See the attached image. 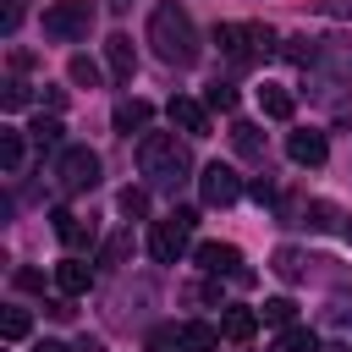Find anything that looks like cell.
<instances>
[{
  "label": "cell",
  "instance_id": "cell-1",
  "mask_svg": "<svg viewBox=\"0 0 352 352\" xmlns=\"http://www.w3.org/2000/svg\"><path fill=\"white\" fill-rule=\"evenodd\" d=\"M148 44H154V55L165 60V66H198V55H204V44H198V28H192V16L176 6V0H165V6H154L148 11Z\"/></svg>",
  "mask_w": 352,
  "mask_h": 352
},
{
  "label": "cell",
  "instance_id": "cell-2",
  "mask_svg": "<svg viewBox=\"0 0 352 352\" xmlns=\"http://www.w3.org/2000/svg\"><path fill=\"white\" fill-rule=\"evenodd\" d=\"M138 165H143V176H148L154 187H176V182H187L192 154H187V143H182L176 132H148V138L138 143Z\"/></svg>",
  "mask_w": 352,
  "mask_h": 352
},
{
  "label": "cell",
  "instance_id": "cell-3",
  "mask_svg": "<svg viewBox=\"0 0 352 352\" xmlns=\"http://www.w3.org/2000/svg\"><path fill=\"white\" fill-rule=\"evenodd\" d=\"M214 44H220V50H226L236 66H253V60L280 55L275 28H264V22H220V28H214Z\"/></svg>",
  "mask_w": 352,
  "mask_h": 352
},
{
  "label": "cell",
  "instance_id": "cell-4",
  "mask_svg": "<svg viewBox=\"0 0 352 352\" xmlns=\"http://www.w3.org/2000/svg\"><path fill=\"white\" fill-rule=\"evenodd\" d=\"M192 226H198V209H170L165 220H154V231H148V253H154L160 264H176V258L187 253Z\"/></svg>",
  "mask_w": 352,
  "mask_h": 352
},
{
  "label": "cell",
  "instance_id": "cell-5",
  "mask_svg": "<svg viewBox=\"0 0 352 352\" xmlns=\"http://www.w3.org/2000/svg\"><path fill=\"white\" fill-rule=\"evenodd\" d=\"M88 28H94V0H55L44 11V33L55 44H77V38H88Z\"/></svg>",
  "mask_w": 352,
  "mask_h": 352
},
{
  "label": "cell",
  "instance_id": "cell-6",
  "mask_svg": "<svg viewBox=\"0 0 352 352\" xmlns=\"http://www.w3.org/2000/svg\"><path fill=\"white\" fill-rule=\"evenodd\" d=\"M55 182H60L66 192H88V187H99V154H94L88 143L60 148V160H55Z\"/></svg>",
  "mask_w": 352,
  "mask_h": 352
},
{
  "label": "cell",
  "instance_id": "cell-7",
  "mask_svg": "<svg viewBox=\"0 0 352 352\" xmlns=\"http://www.w3.org/2000/svg\"><path fill=\"white\" fill-rule=\"evenodd\" d=\"M198 192H204V204H214V209H226V204H236L242 198V176L231 170V165H204V176H198Z\"/></svg>",
  "mask_w": 352,
  "mask_h": 352
},
{
  "label": "cell",
  "instance_id": "cell-8",
  "mask_svg": "<svg viewBox=\"0 0 352 352\" xmlns=\"http://www.w3.org/2000/svg\"><path fill=\"white\" fill-rule=\"evenodd\" d=\"M165 116H170V126H176V132H187V138H204V132H209V104H204V99L176 94V99L165 104Z\"/></svg>",
  "mask_w": 352,
  "mask_h": 352
},
{
  "label": "cell",
  "instance_id": "cell-9",
  "mask_svg": "<svg viewBox=\"0 0 352 352\" xmlns=\"http://www.w3.org/2000/svg\"><path fill=\"white\" fill-rule=\"evenodd\" d=\"M198 270H209V275H242V253H236V242H198Z\"/></svg>",
  "mask_w": 352,
  "mask_h": 352
},
{
  "label": "cell",
  "instance_id": "cell-10",
  "mask_svg": "<svg viewBox=\"0 0 352 352\" xmlns=\"http://www.w3.org/2000/svg\"><path fill=\"white\" fill-rule=\"evenodd\" d=\"M319 66L341 82H352V38H319Z\"/></svg>",
  "mask_w": 352,
  "mask_h": 352
},
{
  "label": "cell",
  "instance_id": "cell-11",
  "mask_svg": "<svg viewBox=\"0 0 352 352\" xmlns=\"http://www.w3.org/2000/svg\"><path fill=\"white\" fill-rule=\"evenodd\" d=\"M286 154H292L297 165H308V170H314V165H324V154H330V148H324V132H292V138H286Z\"/></svg>",
  "mask_w": 352,
  "mask_h": 352
},
{
  "label": "cell",
  "instance_id": "cell-12",
  "mask_svg": "<svg viewBox=\"0 0 352 352\" xmlns=\"http://www.w3.org/2000/svg\"><path fill=\"white\" fill-rule=\"evenodd\" d=\"M50 226H55V236H60L66 248H88V242H94V226H88L82 214H72V209H55Z\"/></svg>",
  "mask_w": 352,
  "mask_h": 352
},
{
  "label": "cell",
  "instance_id": "cell-13",
  "mask_svg": "<svg viewBox=\"0 0 352 352\" xmlns=\"http://www.w3.org/2000/svg\"><path fill=\"white\" fill-rule=\"evenodd\" d=\"M55 286H60L66 297H82V292L94 286V264H82V258H60V264H55Z\"/></svg>",
  "mask_w": 352,
  "mask_h": 352
},
{
  "label": "cell",
  "instance_id": "cell-14",
  "mask_svg": "<svg viewBox=\"0 0 352 352\" xmlns=\"http://www.w3.org/2000/svg\"><path fill=\"white\" fill-rule=\"evenodd\" d=\"M258 104H264L270 121H292V110H297L292 88H280V82H264V88H258Z\"/></svg>",
  "mask_w": 352,
  "mask_h": 352
},
{
  "label": "cell",
  "instance_id": "cell-15",
  "mask_svg": "<svg viewBox=\"0 0 352 352\" xmlns=\"http://www.w3.org/2000/svg\"><path fill=\"white\" fill-rule=\"evenodd\" d=\"M148 116H154V104H148V99H121V104H116V132H126V138H132V132H143V126H148Z\"/></svg>",
  "mask_w": 352,
  "mask_h": 352
},
{
  "label": "cell",
  "instance_id": "cell-16",
  "mask_svg": "<svg viewBox=\"0 0 352 352\" xmlns=\"http://www.w3.org/2000/svg\"><path fill=\"white\" fill-rule=\"evenodd\" d=\"M253 330H258V314L253 308H226L220 314V336L226 341H253Z\"/></svg>",
  "mask_w": 352,
  "mask_h": 352
},
{
  "label": "cell",
  "instance_id": "cell-17",
  "mask_svg": "<svg viewBox=\"0 0 352 352\" xmlns=\"http://www.w3.org/2000/svg\"><path fill=\"white\" fill-rule=\"evenodd\" d=\"M182 346H187V352H214V346H220V324L187 319V324H182Z\"/></svg>",
  "mask_w": 352,
  "mask_h": 352
},
{
  "label": "cell",
  "instance_id": "cell-18",
  "mask_svg": "<svg viewBox=\"0 0 352 352\" xmlns=\"http://www.w3.org/2000/svg\"><path fill=\"white\" fill-rule=\"evenodd\" d=\"M104 60H110V72H116V77H132V66H138V55H132V38H126V33H110V44H104Z\"/></svg>",
  "mask_w": 352,
  "mask_h": 352
},
{
  "label": "cell",
  "instance_id": "cell-19",
  "mask_svg": "<svg viewBox=\"0 0 352 352\" xmlns=\"http://www.w3.org/2000/svg\"><path fill=\"white\" fill-rule=\"evenodd\" d=\"M231 143H236L242 160H258V154H264V132H258L253 121H236V126H231Z\"/></svg>",
  "mask_w": 352,
  "mask_h": 352
},
{
  "label": "cell",
  "instance_id": "cell-20",
  "mask_svg": "<svg viewBox=\"0 0 352 352\" xmlns=\"http://www.w3.org/2000/svg\"><path fill=\"white\" fill-rule=\"evenodd\" d=\"M275 352H319V336H314V330H302V324H286V330H280V341H275Z\"/></svg>",
  "mask_w": 352,
  "mask_h": 352
},
{
  "label": "cell",
  "instance_id": "cell-21",
  "mask_svg": "<svg viewBox=\"0 0 352 352\" xmlns=\"http://www.w3.org/2000/svg\"><path fill=\"white\" fill-rule=\"evenodd\" d=\"M280 55L297 66H319V38H280Z\"/></svg>",
  "mask_w": 352,
  "mask_h": 352
},
{
  "label": "cell",
  "instance_id": "cell-22",
  "mask_svg": "<svg viewBox=\"0 0 352 352\" xmlns=\"http://www.w3.org/2000/svg\"><path fill=\"white\" fill-rule=\"evenodd\" d=\"M60 132H66V126H60L55 116H38V121L28 126V138H33L38 148H60Z\"/></svg>",
  "mask_w": 352,
  "mask_h": 352
},
{
  "label": "cell",
  "instance_id": "cell-23",
  "mask_svg": "<svg viewBox=\"0 0 352 352\" xmlns=\"http://www.w3.org/2000/svg\"><path fill=\"white\" fill-rule=\"evenodd\" d=\"M302 220H308L314 231H336V226H341V214H336V204H324V198H314V204L302 209Z\"/></svg>",
  "mask_w": 352,
  "mask_h": 352
},
{
  "label": "cell",
  "instance_id": "cell-24",
  "mask_svg": "<svg viewBox=\"0 0 352 352\" xmlns=\"http://www.w3.org/2000/svg\"><path fill=\"white\" fill-rule=\"evenodd\" d=\"M28 330H33L28 308H6V314H0V336H6V341H28Z\"/></svg>",
  "mask_w": 352,
  "mask_h": 352
},
{
  "label": "cell",
  "instance_id": "cell-25",
  "mask_svg": "<svg viewBox=\"0 0 352 352\" xmlns=\"http://www.w3.org/2000/svg\"><path fill=\"white\" fill-rule=\"evenodd\" d=\"M204 104L220 110V116H231V110H236V88H231V82H209V88H204Z\"/></svg>",
  "mask_w": 352,
  "mask_h": 352
},
{
  "label": "cell",
  "instance_id": "cell-26",
  "mask_svg": "<svg viewBox=\"0 0 352 352\" xmlns=\"http://www.w3.org/2000/svg\"><path fill=\"white\" fill-rule=\"evenodd\" d=\"M16 165H22V132L6 126L0 132V170H16Z\"/></svg>",
  "mask_w": 352,
  "mask_h": 352
},
{
  "label": "cell",
  "instance_id": "cell-27",
  "mask_svg": "<svg viewBox=\"0 0 352 352\" xmlns=\"http://www.w3.org/2000/svg\"><path fill=\"white\" fill-rule=\"evenodd\" d=\"M270 270H275V275H280V280H302V253H297V248H280V253H275V264H270Z\"/></svg>",
  "mask_w": 352,
  "mask_h": 352
},
{
  "label": "cell",
  "instance_id": "cell-28",
  "mask_svg": "<svg viewBox=\"0 0 352 352\" xmlns=\"http://www.w3.org/2000/svg\"><path fill=\"white\" fill-rule=\"evenodd\" d=\"M66 72H72V82H82V88H99V66H94L88 55H72V66H66Z\"/></svg>",
  "mask_w": 352,
  "mask_h": 352
},
{
  "label": "cell",
  "instance_id": "cell-29",
  "mask_svg": "<svg viewBox=\"0 0 352 352\" xmlns=\"http://www.w3.org/2000/svg\"><path fill=\"white\" fill-rule=\"evenodd\" d=\"M292 314H297L292 297H270V302H264V324H292Z\"/></svg>",
  "mask_w": 352,
  "mask_h": 352
},
{
  "label": "cell",
  "instance_id": "cell-30",
  "mask_svg": "<svg viewBox=\"0 0 352 352\" xmlns=\"http://www.w3.org/2000/svg\"><path fill=\"white\" fill-rule=\"evenodd\" d=\"M0 104H6V110H22V104H28V82H22V77H6V94H0Z\"/></svg>",
  "mask_w": 352,
  "mask_h": 352
},
{
  "label": "cell",
  "instance_id": "cell-31",
  "mask_svg": "<svg viewBox=\"0 0 352 352\" xmlns=\"http://www.w3.org/2000/svg\"><path fill=\"white\" fill-rule=\"evenodd\" d=\"M121 214H148V192L126 187V192H121Z\"/></svg>",
  "mask_w": 352,
  "mask_h": 352
},
{
  "label": "cell",
  "instance_id": "cell-32",
  "mask_svg": "<svg viewBox=\"0 0 352 352\" xmlns=\"http://www.w3.org/2000/svg\"><path fill=\"white\" fill-rule=\"evenodd\" d=\"M22 11H28L22 0H6V6H0V28H6V33H16V28H22Z\"/></svg>",
  "mask_w": 352,
  "mask_h": 352
},
{
  "label": "cell",
  "instance_id": "cell-33",
  "mask_svg": "<svg viewBox=\"0 0 352 352\" xmlns=\"http://www.w3.org/2000/svg\"><path fill=\"white\" fill-rule=\"evenodd\" d=\"M248 192H253V204H275V182H270V176L248 182Z\"/></svg>",
  "mask_w": 352,
  "mask_h": 352
},
{
  "label": "cell",
  "instance_id": "cell-34",
  "mask_svg": "<svg viewBox=\"0 0 352 352\" xmlns=\"http://www.w3.org/2000/svg\"><path fill=\"white\" fill-rule=\"evenodd\" d=\"M16 286H22V292H38L44 280H38V270H16Z\"/></svg>",
  "mask_w": 352,
  "mask_h": 352
},
{
  "label": "cell",
  "instance_id": "cell-35",
  "mask_svg": "<svg viewBox=\"0 0 352 352\" xmlns=\"http://www.w3.org/2000/svg\"><path fill=\"white\" fill-rule=\"evenodd\" d=\"M324 11H330V16H346V22H352V0H324Z\"/></svg>",
  "mask_w": 352,
  "mask_h": 352
},
{
  "label": "cell",
  "instance_id": "cell-36",
  "mask_svg": "<svg viewBox=\"0 0 352 352\" xmlns=\"http://www.w3.org/2000/svg\"><path fill=\"white\" fill-rule=\"evenodd\" d=\"M33 352H72V346H60V341H38Z\"/></svg>",
  "mask_w": 352,
  "mask_h": 352
},
{
  "label": "cell",
  "instance_id": "cell-37",
  "mask_svg": "<svg viewBox=\"0 0 352 352\" xmlns=\"http://www.w3.org/2000/svg\"><path fill=\"white\" fill-rule=\"evenodd\" d=\"M126 6H132V0H110V11H126Z\"/></svg>",
  "mask_w": 352,
  "mask_h": 352
},
{
  "label": "cell",
  "instance_id": "cell-38",
  "mask_svg": "<svg viewBox=\"0 0 352 352\" xmlns=\"http://www.w3.org/2000/svg\"><path fill=\"white\" fill-rule=\"evenodd\" d=\"M346 236H352V220H346Z\"/></svg>",
  "mask_w": 352,
  "mask_h": 352
}]
</instances>
